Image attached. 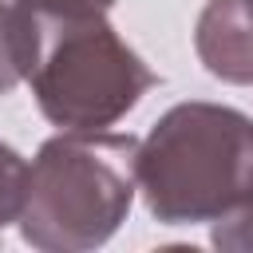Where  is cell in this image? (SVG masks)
I'll use <instances>...</instances> for the list:
<instances>
[{"label": "cell", "instance_id": "6", "mask_svg": "<svg viewBox=\"0 0 253 253\" xmlns=\"http://www.w3.org/2000/svg\"><path fill=\"white\" fill-rule=\"evenodd\" d=\"M24 186H28V158L16 146L0 142V233H4V225L20 221Z\"/></svg>", "mask_w": 253, "mask_h": 253}, {"label": "cell", "instance_id": "4", "mask_svg": "<svg viewBox=\"0 0 253 253\" xmlns=\"http://www.w3.org/2000/svg\"><path fill=\"white\" fill-rule=\"evenodd\" d=\"M202 67L233 87H253V0H206L194 24Z\"/></svg>", "mask_w": 253, "mask_h": 253}, {"label": "cell", "instance_id": "7", "mask_svg": "<svg viewBox=\"0 0 253 253\" xmlns=\"http://www.w3.org/2000/svg\"><path fill=\"white\" fill-rule=\"evenodd\" d=\"M210 245L221 249V253H253V198H249L237 213L213 221Z\"/></svg>", "mask_w": 253, "mask_h": 253}, {"label": "cell", "instance_id": "1", "mask_svg": "<svg viewBox=\"0 0 253 253\" xmlns=\"http://www.w3.org/2000/svg\"><path fill=\"white\" fill-rule=\"evenodd\" d=\"M134 182L162 225H206L253 198V119L225 103H174L138 138Z\"/></svg>", "mask_w": 253, "mask_h": 253}, {"label": "cell", "instance_id": "2", "mask_svg": "<svg viewBox=\"0 0 253 253\" xmlns=\"http://www.w3.org/2000/svg\"><path fill=\"white\" fill-rule=\"evenodd\" d=\"M134 134L59 130L28 162L20 237L40 253H87L115 237L134 206Z\"/></svg>", "mask_w": 253, "mask_h": 253}, {"label": "cell", "instance_id": "5", "mask_svg": "<svg viewBox=\"0 0 253 253\" xmlns=\"http://www.w3.org/2000/svg\"><path fill=\"white\" fill-rule=\"evenodd\" d=\"M40 59V16L16 0H0V95L28 83Z\"/></svg>", "mask_w": 253, "mask_h": 253}, {"label": "cell", "instance_id": "3", "mask_svg": "<svg viewBox=\"0 0 253 253\" xmlns=\"http://www.w3.org/2000/svg\"><path fill=\"white\" fill-rule=\"evenodd\" d=\"M158 83L107 16L40 20V59L28 75L40 115L59 130H111Z\"/></svg>", "mask_w": 253, "mask_h": 253}, {"label": "cell", "instance_id": "8", "mask_svg": "<svg viewBox=\"0 0 253 253\" xmlns=\"http://www.w3.org/2000/svg\"><path fill=\"white\" fill-rule=\"evenodd\" d=\"M20 8L36 12L40 20H79V16H107L115 0H16Z\"/></svg>", "mask_w": 253, "mask_h": 253}]
</instances>
